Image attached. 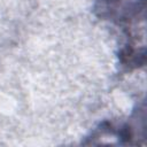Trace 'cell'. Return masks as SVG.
<instances>
[{
	"instance_id": "6da1fadb",
	"label": "cell",
	"mask_w": 147,
	"mask_h": 147,
	"mask_svg": "<svg viewBox=\"0 0 147 147\" xmlns=\"http://www.w3.org/2000/svg\"><path fill=\"white\" fill-rule=\"evenodd\" d=\"M146 0H95L94 13L123 29L124 47H145Z\"/></svg>"
}]
</instances>
